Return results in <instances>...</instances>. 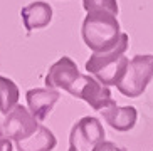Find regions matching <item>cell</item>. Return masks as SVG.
<instances>
[{
  "mask_svg": "<svg viewBox=\"0 0 153 151\" xmlns=\"http://www.w3.org/2000/svg\"><path fill=\"white\" fill-rule=\"evenodd\" d=\"M81 36L93 52H108L120 44L125 32H121L116 15L109 12H88L82 20Z\"/></svg>",
  "mask_w": 153,
  "mask_h": 151,
  "instance_id": "1",
  "label": "cell"
},
{
  "mask_svg": "<svg viewBox=\"0 0 153 151\" xmlns=\"http://www.w3.org/2000/svg\"><path fill=\"white\" fill-rule=\"evenodd\" d=\"M128 45H130V37L128 34H125L114 49L108 52H93V56L86 62L88 74L94 76L104 86H116L123 79L130 61L125 56Z\"/></svg>",
  "mask_w": 153,
  "mask_h": 151,
  "instance_id": "2",
  "label": "cell"
},
{
  "mask_svg": "<svg viewBox=\"0 0 153 151\" xmlns=\"http://www.w3.org/2000/svg\"><path fill=\"white\" fill-rule=\"evenodd\" d=\"M153 79V54H138L128 61L123 79L116 84L126 98H140Z\"/></svg>",
  "mask_w": 153,
  "mask_h": 151,
  "instance_id": "3",
  "label": "cell"
},
{
  "mask_svg": "<svg viewBox=\"0 0 153 151\" xmlns=\"http://www.w3.org/2000/svg\"><path fill=\"white\" fill-rule=\"evenodd\" d=\"M39 128V121L30 114L27 107L22 104L5 114V121L0 124V138H9L10 141H20L29 138Z\"/></svg>",
  "mask_w": 153,
  "mask_h": 151,
  "instance_id": "4",
  "label": "cell"
},
{
  "mask_svg": "<svg viewBox=\"0 0 153 151\" xmlns=\"http://www.w3.org/2000/svg\"><path fill=\"white\" fill-rule=\"evenodd\" d=\"M69 94L77 99L86 101L96 111H101L103 107H106L113 101L111 91L108 89V86H104L103 82H99L98 79H94L89 74L79 76V79L74 82Z\"/></svg>",
  "mask_w": 153,
  "mask_h": 151,
  "instance_id": "5",
  "label": "cell"
},
{
  "mask_svg": "<svg viewBox=\"0 0 153 151\" xmlns=\"http://www.w3.org/2000/svg\"><path fill=\"white\" fill-rule=\"evenodd\" d=\"M101 139H104L103 124L94 116H86L71 128L69 151H91Z\"/></svg>",
  "mask_w": 153,
  "mask_h": 151,
  "instance_id": "6",
  "label": "cell"
},
{
  "mask_svg": "<svg viewBox=\"0 0 153 151\" xmlns=\"http://www.w3.org/2000/svg\"><path fill=\"white\" fill-rule=\"evenodd\" d=\"M79 69L76 62L68 56H62L57 62L51 66L49 72L45 76V86L52 89H62V91H71L77 79H79Z\"/></svg>",
  "mask_w": 153,
  "mask_h": 151,
  "instance_id": "7",
  "label": "cell"
},
{
  "mask_svg": "<svg viewBox=\"0 0 153 151\" xmlns=\"http://www.w3.org/2000/svg\"><path fill=\"white\" fill-rule=\"evenodd\" d=\"M59 98H61L59 91L57 89H52V87H36V89H29L27 93H25L27 107H29V111H30V114L37 121L47 119V116L54 109Z\"/></svg>",
  "mask_w": 153,
  "mask_h": 151,
  "instance_id": "8",
  "label": "cell"
},
{
  "mask_svg": "<svg viewBox=\"0 0 153 151\" xmlns=\"http://www.w3.org/2000/svg\"><path fill=\"white\" fill-rule=\"evenodd\" d=\"M101 114H103V119L113 129H116L120 133H126V131L133 129L136 124V119H138V111L135 107L133 106L120 107L114 99L106 107L101 109Z\"/></svg>",
  "mask_w": 153,
  "mask_h": 151,
  "instance_id": "9",
  "label": "cell"
},
{
  "mask_svg": "<svg viewBox=\"0 0 153 151\" xmlns=\"http://www.w3.org/2000/svg\"><path fill=\"white\" fill-rule=\"evenodd\" d=\"M20 17H22L24 27H25L27 32L44 29L52 20V7L49 4H45V2L36 0V2H30L29 5L22 7Z\"/></svg>",
  "mask_w": 153,
  "mask_h": 151,
  "instance_id": "10",
  "label": "cell"
},
{
  "mask_svg": "<svg viewBox=\"0 0 153 151\" xmlns=\"http://www.w3.org/2000/svg\"><path fill=\"white\" fill-rule=\"evenodd\" d=\"M15 144L19 151H52L57 144V139L49 128L39 124L29 138L15 141Z\"/></svg>",
  "mask_w": 153,
  "mask_h": 151,
  "instance_id": "11",
  "label": "cell"
},
{
  "mask_svg": "<svg viewBox=\"0 0 153 151\" xmlns=\"http://www.w3.org/2000/svg\"><path fill=\"white\" fill-rule=\"evenodd\" d=\"M19 98L20 93L17 84L9 77L0 76V113L5 116L9 111H12L19 104Z\"/></svg>",
  "mask_w": 153,
  "mask_h": 151,
  "instance_id": "12",
  "label": "cell"
},
{
  "mask_svg": "<svg viewBox=\"0 0 153 151\" xmlns=\"http://www.w3.org/2000/svg\"><path fill=\"white\" fill-rule=\"evenodd\" d=\"M82 7L86 12H109L113 15L120 12L116 0H82Z\"/></svg>",
  "mask_w": 153,
  "mask_h": 151,
  "instance_id": "13",
  "label": "cell"
},
{
  "mask_svg": "<svg viewBox=\"0 0 153 151\" xmlns=\"http://www.w3.org/2000/svg\"><path fill=\"white\" fill-rule=\"evenodd\" d=\"M91 151H126V150L121 146H116V143H113V141H104V139H101L99 143H96L94 146H93Z\"/></svg>",
  "mask_w": 153,
  "mask_h": 151,
  "instance_id": "14",
  "label": "cell"
},
{
  "mask_svg": "<svg viewBox=\"0 0 153 151\" xmlns=\"http://www.w3.org/2000/svg\"><path fill=\"white\" fill-rule=\"evenodd\" d=\"M0 151H14L12 141L9 138H0Z\"/></svg>",
  "mask_w": 153,
  "mask_h": 151,
  "instance_id": "15",
  "label": "cell"
}]
</instances>
